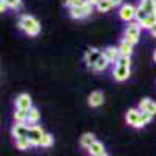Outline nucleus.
I'll list each match as a JSON object with an SVG mask.
<instances>
[{"instance_id":"f257e3e1","label":"nucleus","mask_w":156,"mask_h":156,"mask_svg":"<svg viewBox=\"0 0 156 156\" xmlns=\"http://www.w3.org/2000/svg\"><path fill=\"white\" fill-rule=\"evenodd\" d=\"M17 27H19V30H22L30 37H34V36H37L39 33H41V23H39V20L31 14L20 16L19 22H17Z\"/></svg>"},{"instance_id":"f03ea898","label":"nucleus","mask_w":156,"mask_h":156,"mask_svg":"<svg viewBox=\"0 0 156 156\" xmlns=\"http://www.w3.org/2000/svg\"><path fill=\"white\" fill-rule=\"evenodd\" d=\"M140 31H142V27H140V23L139 22H129L126 23V27L123 30V36L122 39H125L126 42H129L131 45L137 44L139 42V37H140Z\"/></svg>"},{"instance_id":"7ed1b4c3","label":"nucleus","mask_w":156,"mask_h":156,"mask_svg":"<svg viewBox=\"0 0 156 156\" xmlns=\"http://www.w3.org/2000/svg\"><path fill=\"white\" fill-rule=\"evenodd\" d=\"M125 120L133 128H144L145 126V122L142 119V111L139 108H129L125 114Z\"/></svg>"},{"instance_id":"20e7f679","label":"nucleus","mask_w":156,"mask_h":156,"mask_svg":"<svg viewBox=\"0 0 156 156\" xmlns=\"http://www.w3.org/2000/svg\"><path fill=\"white\" fill-rule=\"evenodd\" d=\"M136 11H137V6H134L133 3H123L117 11V14H119L120 20H123L125 23H129L136 20Z\"/></svg>"},{"instance_id":"39448f33","label":"nucleus","mask_w":156,"mask_h":156,"mask_svg":"<svg viewBox=\"0 0 156 156\" xmlns=\"http://www.w3.org/2000/svg\"><path fill=\"white\" fill-rule=\"evenodd\" d=\"M92 9H94V6L86 0V3H84V5L78 6V8H72V9H69V16H70L72 19H78V20H80V19H84V17L90 16Z\"/></svg>"},{"instance_id":"423d86ee","label":"nucleus","mask_w":156,"mask_h":156,"mask_svg":"<svg viewBox=\"0 0 156 156\" xmlns=\"http://www.w3.org/2000/svg\"><path fill=\"white\" fill-rule=\"evenodd\" d=\"M45 131L42 129V126L39 125H30V131H28V139L31 142L33 147H41V142H42V137H44Z\"/></svg>"},{"instance_id":"0eeeda50","label":"nucleus","mask_w":156,"mask_h":156,"mask_svg":"<svg viewBox=\"0 0 156 156\" xmlns=\"http://www.w3.org/2000/svg\"><path fill=\"white\" fill-rule=\"evenodd\" d=\"M101 56H103V50H98L95 47H89L86 50V53H84V62H86V66L90 69Z\"/></svg>"},{"instance_id":"6e6552de","label":"nucleus","mask_w":156,"mask_h":156,"mask_svg":"<svg viewBox=\"0 0 156 156\" xmlns=\"http://www.w3.org/2000/svg\"><path fill=\"white\" fill-rule=\"evenodd\" d=\"M129 75H131V67H126V66H114L112 69V78L117 83H123L126 81Z\"/></svg>"},{"instance_id":"1a4fd4ad","label":"nucleus","mask_w":156,"mask_h":156,"mask_svg":"<svg viewBox=\"0 0 156 156\" xmlns=\"http://www.w3.org/2000/svg\"><path fill=\"white\" fill-rule=\"evenodd\" d=\"M14 106L16 109H23V111H30L33 108V101H31V97L28 94H19L14 100Z\"/></svg>"},{"instance_id":"9d476101","label":"nucleus","mask_w":156,"mask_h":156,"mask_svg":"<svg viewBox=\"0 0 156 156\" xmlns=\"http://www.w3.org/2000/svg\"><path fill=\"white\" fill-rule=\"evenodd\" d=\"M103 56H105V59L112 64V66H115V62L119 61L120 58V51H119V47H115V45H108L103 48Z\"/></svg>"},{"instance_id":"9b49d317","label":"nucleus","mask_w":156,"mask_h":156,"mask_svg":"<svg viewBox=\"0 0 156 156\" xmlns=\"http://www.w3.org/2000/svg\"><path fill=\"white\" fill-rule=\"evenodd\" d=\"M30 131V125L28 123H14L11 126V136L14 139L19 137H27Z\"/></svg>"},{"instance_id":"f8f14e48","label":"nucleus","mask_w":156,"mask_h":156,"mask_svg":"<svg viewBox=\"0 0 156 156\" xmlns=\"http://www.w3.org/2000/svg\"><path fill=\"white\" fill-rule=\"evenodd\" d=\"M103 101H105V95H103L101 90H94V92H90L89 98H87V103L90 108H98L103 105Z\"/></svg>"},{"instance_id":"ddd939ff","label":"nucleus","mask_w":156,"mask_h":156,"mask_svg":"<svg viewBox=\"0 0 156 156\" xmlns=\"http://www.w3.org/2000/svg\"><path fill=\"white\" fill-rule=\"evenodd\" d=\"M137 108H139L140 111H147V112H150V114L154 115V114H156V101L151 100V98H148V97H144V98L139 101Z\"/></svg>"},{"instance_id":"4468645a","label":"nucleus","mask_w":156,"mask_h":156,"mask_svg":"<svg viewBox=\"0 0 156 156\" xmlns=\"http://www.w3.org/2000/svg\"><path fill=\"white\" fill-rule=\"evenodd\" d=\"M119 51H120V56H125V58H131L133 55V45L126 42L125 39H120V42H119Z\"/></svg>"},{"instance_id":"2eb2a0df","label":"nucleus","mask_w":156,"mask_h":156,"mask_svg":"<svg viewBox=\"0 0 156 156\" xmlns=\"http://www.w3.org/2000/svg\"><path fill=\"white\" fill-rule=\"evenodd\" d=\"M95 140H97V139H95V134H94V133H84V134L80 137V145L87 150Z\"/></svg>"},{"instance_id":"dca6fc26","label":"nucleus","mask_w":156,"mask_h":156,"mask_svg":"<svg viewBox=\"0 0 156 156\" xmlns=\"http://www.w3.org/2000/svg\"><path fill=\"white\" fill-rule=\"evenodd\" d=\"M87 153H89L90 156H100V154L105 153V145H103L100 140H95L94 144L87 148Z\"/></svg>"},{"instance_id":"f3484780","label":"nucleus","mask_w":156,"mask_h":156,"mask_svg":"<svg viewBox=\"0 0 156 156\" xmlns=\"http://www.w3.org/2000/svg\"><path fill=\"white\" fill-rule=\"evenodd\" d=\"M139 6H142L147 14H154L156 12V0H139Z\"/></svg>"},{"instance_id":"a211bd4d","label":"nucleus","mask_w":156,"mask_h":156,"mask_svg":"<svg viewBox=\"0 0 156 156\" xmlns=\"http://www.w3.org/2000/svg\"><path fill=\"white\" fill-rule=\"evenodd\" d=\"M12 117H14V123H28V111L16 109Z\"/></svg>"},{"instance_id":"6ab92c4d","label":"nucleus","mask_w":156,"mask_h":156,"mask_svg":"<svg viewBox=\"0 0 156 156\" xmlns=\"http://www.w3.org/2000/svg\"><path fill=\"white\" fill-rule=\"evenodd\" d=\"M154 25H156V12H154V14H148L144 20L140 22L142 30H148V31L154 27Z\"/></svg>"},{"instance_id":"aec40b11","label":"nucleus","mask_w":156,"mask_h":156,"mask_svg":"<svg viewBox=\"0 0 156 156\" xmlns=\"http://www.w3.org/2000/svg\"><path fill=\"white\" fill-rule=\"evenodd\" d=\"M39 120H41V112L36 106H33L30 111H28V123L30 125H36Z\"/></svg>"},{"instance_id":"412c9836","label":"nucleus","mask_w":156,"mask_h":156,"mask_svg":"<svg viewBox=\"0 0 156 156\" xmlns=\"http://www.w3.org/2000/svg\"><path fill=\"white\" fill-rule=\"evenodd\" d=\"M109 66V62L105 59V56H101L95 64H94V66L92 67H90V70H92V72H103V70H105L106 67Z\"/></svg>"},{"instance_id":"4be33fe9","label":"nucleus","mask_w":156,"mask_h":156,"mask_svg":"<svg viewBox=\"0 0 156 156\" xmlns=\"http://www.w3.org/2000/svg\"><path fill=\"white\" fill-rule=\"evenodd\" d=\"M114 8V3L111 2V0H101V2L95 6V9L98 11V12H108V11H111Z\"/></svg>"},{"instance_id":"5701e85b","label":"nucleus","mask_w":156,"mask_h":156,"mask_svg":"<svg viewBox=\"0 0 156 156\" xmlns=\"http://www.w3.org/2000/svg\"><path fill=\"white\" fill-rule=\"evenodd\" d=\"M14 140H16V147L19 150H22V151H25V150H28L30 147H33L28 137H19V139H14Z\"/></svg>"},{"instance_id":"b1692460","label":"nucleus","mask_w":156,"mask_h":156,"mask_svg":"<svg viewBox=\"0 0 156 156\" xmlns=\"http://www.w3.org/2000/svg\"><path fill=\"white\" fill-rule=\"evenodd\" d=\"M53 145V136H51L50 133H45L44 137H42V142H41V147L42 148H48Z\"/></svg>"},{"instance_id":"393cba45","label":"nucleus","mask_w":156,"mask_h":156,"mask_svg":"<svg viewBox=\"0 0 156 156\" xmlns=\"http://www.w3.org/2000/svg\"><path fill=\"white\" fill-rule=\"evenodd\" d=\"M86 3V0H64V5H66L69 9L72 8H78V6H81Z\"/></svg>"},{"instance_id":"a878e982","label":"nucleus","mask_w":156,"mask_h":156,"mask_svg":"<svg viewBox=\"0 0 156 156\" xmlns=\"http://www.w3.org/2000/svg\"><path fill=\"white\" fill-rule=\"evenodd\" d=\"M148 14H147V11L144 9V8H142V6H139L137 5V11H136V22H142V20H144L145 17H147Z\"/></svg>"},{"instance_id":"bb28decb","label":"nucleus","mask_w":156,"mask_h":156,"mask_svg":"<svg viewBox=\"0 0 156 156\" xmlns=\"http://www.w3.org/2000/svg\"><path fill=\"white\" fill-rule=\"evenodd\" d=\"M5 3L8 5L9 9H19L22 5V0H5Z\"/></svg>"},{"instance_id":"cd10ccee","label":"nucleus","mask_w":156,"mask_h":156,"mask_svg":"<svg viewBox=\"0 0 156 156\" xmlns=\"http://www.w3.org/2000/svg\"><path fill=\"white\" fill-rule=\"evenodd\" d=\"M115 66H126V67H131V58L120 56V58H119V61L115 62Z\"/></svg>"},{"instance_id":"c85d7f7f","label":"nucleus","mask_w":156,"mask_h":156,"mask_svg":"<svg viewBox=\"0 0 156 156\" xmlns=\"http://www.w3.org/2000/svg\"><path fill=\"white\" fill-rule=\"evenodd\" d=\"M142 119H144V122H145V125L153 119V114H150V112H147V111H142Z\"/></svg>"},{"instance_id":"c756f323","label":"nucleus","mask_w":156,"mask_h":156,"mask_svg":"<svg viewBox=\"0 0 156 156\" xmlns=\"http://www.w3.org/2000/svg\"><path fill=\"white\" fill-rule=\"evenodd\" d=\"M8 9V5L5 3V0H2V2H0V11H2V12H5Z\"/></svg>"},{"instance_id":"7c9ffc66","label":"nucleus","mask_w":156,"mask_h":156,"mask_svg":"<svg viewBox=\"0 0 156 156\" xmlns=\"http://www.w3.org/2000/svg\"><path fill=\"white\" fill-rule=\"evenodd\" d=\"M111 2L114 3V6H119V8L123 5V0H111Z\"/></svg>"},{"instance_id":"2f4dec72","label":"nucleus","mask_w":156,"mask_h":156,"mask_svg":"<svg viewBox=\"0 0 156 156\" xmlns=\"http://www.w3.org/2000/svg\"><path fill=\"white\" fill-rule=\"evenodd\" d=\"M87 2H89L90 5H92V6H97V5L101 2V0H87Z\"/></svg>"},{"instance_id":"473e14b6","label":"nucleus","mask_w":156,"mask_h":156,"mask_svg":"<svg viewBox=\"0 0 156 156\" xmlns=\"http://www.w3.org/2000/svg\"><path fill=\"white\" fill-rule=\"evenodd\" d=\"M150 34H151V37H156V25H154V27L150 30Z\"/></svg>"},{"instance_id":"72a5a7b5","label":"nucleus","mask_w":156,"mask_h":156,"mask_svg":"<svg viewBox=\"0 0 156 156\" xmlns=\"http://www.w3.org/2000/svg\"><path fill=\"white\" fill-rule=\"evenodd\" d=\"M153 61L156 62V48H154V51H153Z\"/></svg>"},{"instance_id":"f704fd0d","label":"nucleus","mask_w":156,"mask_h":156,"mask_svg":"<svg viewBox=\"0 0 156 156\" xmlns=\"http://www.w3.org/2000/svg\"><path fill=\"white\" fill-rule=\"evenodd\" d=\"M100 156H109V154H108V153L105 151V153H103V154H100Z\"/></svg>"}]
</instances>
